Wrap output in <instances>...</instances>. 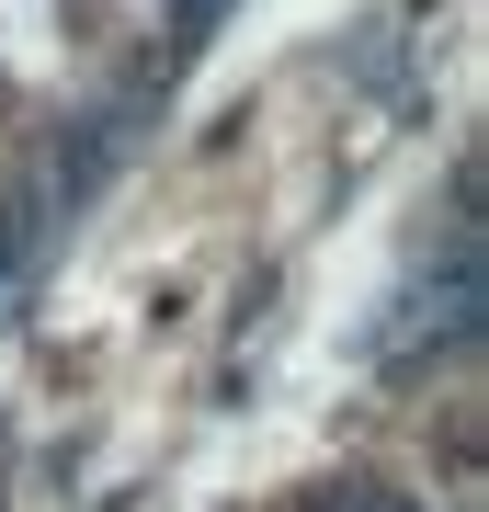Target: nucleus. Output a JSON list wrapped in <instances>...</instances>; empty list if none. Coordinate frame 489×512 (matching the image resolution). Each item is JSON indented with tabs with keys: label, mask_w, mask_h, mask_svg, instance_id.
I'll list each match as a JSON object with an SVG mask.
<instances>
[{
	"label": "nucleus",
	"mask_w": 489,
	"mask_h": 512,
	"mask_svg": "<svg viewBox=\"0 0 489 512\" xmlns=\"http://www.w3.org/2000/svg\"><path fill=\"white\" fill-rule=\"evenodd\" d=\"M273 512H433L421 490H387V478H308V490H285Z\"/></svg>",
	"instance_id": "obj_1"
}]
</instances>
